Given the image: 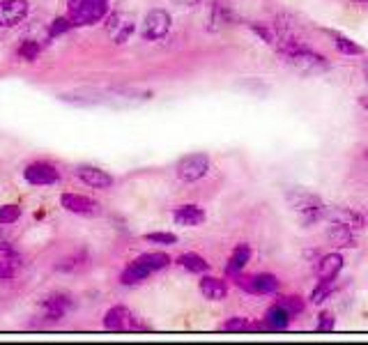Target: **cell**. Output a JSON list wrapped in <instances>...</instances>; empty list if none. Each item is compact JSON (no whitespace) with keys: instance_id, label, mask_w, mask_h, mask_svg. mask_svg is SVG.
I'll use <instances>...</instances> for the list:
<instances>
[{"instance_id":"obj_1","label":"cell","mask_w":368,"mask_h":345,"mask_svg":"<svg viewBox=\"0 0 368 345\" xmlns=\"http://www.w3.org/2000/svg\"><path fill=\"white\" fill-rule=\"evenodd\" d=\"M276 51L281 55V60L285 65H290L293 69H297L300 74H320L329 67L325 58L320 53H315L313 49L304 46L302 42H297L293 35H285L276 30Z\"/></svg>"},{"instance_id":"obj_2","label":"cell","mask_w":368,"mask_h":345,"mask_svg":"<svg viewBox=\"0 0 368 345\" xmlns=\"http://www.w3.org/2000/svg\"><path fill=\"white\" fill-rule=\"evenodd\" d=\"M67 16L74 28L94 26L109 16V0H69Z\"/></svg>"},{"instance_id":"obj_3","label":"cell","mask_w":368,"mask_h":345,"mask_svg":"<svg viewBox=\"0 0 368 345\" xmlns=\"http://www.w3.org/2000/svg\"><path fill=\"white\" fill-rule=\"evenodd\" d=\"M285 200H288V205L302 217L304 225H313V223L322 221V219H327V207L315 193L295 189V191L285 193Z\"/></svg>"},{"instance_id":"obj_4","label":"cell","mask_w":368,"mask_h":345,"mask_svg":"<svg viewBox=\"0 0 368 345\" xmlns=\"http://www.w3.org/2000/svg\"><path fill=\"white\" fill-rule=\"evenodd\" d=\"M76 299L72 292L67 290H53L47 292L40 299V311H42V325H58L62 322L69 313L74 311Z\"/></svg>"},{"instance_id":"obj_5","label":"cell","mask_w":368,"mask_h":345,"mask_svg":"<svg viewBox=\"0 0 368 345\" xmlns=\"http://www.w3.org/2000/svg\"><path fill=\"white\" fill-rule=\"evenodd\" d=\"M101 325H104L106 331H150L152 329L150 325H145L143 320L131 309H127L124 304L111 306V309L104 313V318H101Z\"/></svg>"},{"instance_id":"obj_6","label":"cell","mask_w":368,"mask_h":345,"mask_svg":"<svg viewBox=\"0 0 368 345\" xmlns=\"http://www.w3.org/2000/svg\"><path fill=\"white\" fill-rule=\"evenodd\" d=\"M23 180L28 182L30 187H55L62 182L60 168L49 159H33L23 166Z\"/></svg>"},{"instance_id":"obj_7","label":"cell","mask_w":368,"mask_h":345,"mask_svg":"<svg viewBox=\"0 0 368 345\" xmlns=\"http://www.w3.org/2000/svg\"><path fill=\"white\" fill-rule=\"evenodd\" d=\"M60 207L65 212H69V215L81 217V219H97L104 215V207H101L99 200H94L79 191L60 193Z\"/></svg>"},{"instance_id":"obj_8","label":"cell","mask_w":368,"mask_h":345,"mask_svg":"<svg viewBox=\"0 0 368 345\" xmlns=\"http://www.w3.org/2000/svg\"><path fill=\"white\" fill-rule=\"evenodd\" d=\"M209 173V156L205 152L184 154L175 164V178L184 184H194Z\"/></svg>"},{"instance_id":"obj_9","label":"cell","mask_w":368,"mask_h":345,"mask_svg":"<svg viewBox=\"0 0 368 345\" xmlns=\"http://www.w3.org/2000/svg\"><path fill=\"white\" fill-rule=\"evenodd\" d=\"M170 26H173V18H170L168 12L161 8H155L143 18L141 37L145 42H159L170 33Z\"/></svg>"},{"instance_id":"obj_10","label":"cell","mask_w":368,"mask_h":345,"mask_svg":"<svg viewBox=\"0 0 368 345\" xmlns=\"http://www.w3.org/2000/svg\"><path fill=\"white\" fill-rule=\"evenodd\" d=\"M74 175L76 180H81L86 187L97 189V191H109L113 189V184H116V180H113V175L109 171H104V168L94 164H79L74 168Z\"/></svg>"},{"instance_id":"obj_11","label":"cell","mask_w":368,"mask_h":345,"mask_svg":"<svg viewBox=\"0 0 368 345\" xmlns=\"http://www.w3.org/2000/svg\"><path fill=\"white\" fill-rule=\"evenodd\" d=\"M30 16V0H0V30L21 26Z\"/></svg>"},{"instance_id":"obj_12","label":"cell","mask_w":368,"mask_h":345,"mask_svg":"<svg viewBox=\"0 0 368 345\" xmlns=\"http://www.w3.org/2000/svg\"><path fill=\"white\" fill-rule=\"evenodd\" d=\"M90 253H88L86 247H79L74 249L72 253L62 256V258H58V262H55V272L60 274H81L83 269L90 267Z\"/></svg>"},{"instance_id":"obj_13","label":"cell","mask_w":368,"mask_h":345,"mask_svg":"<svg viewBox=\"0 0 368 345\" xmlns=\"http://www.w3.org/2000/svg\"><path fill=\"white\" fill-rule=\"evenodd\" d=\"M106 30H109V37L116 44H127L129 37L136 33V23L134 18L124 16L122 12H116V14H111L109 23H106Z\"/></svg>"},{"instance_id":"obj_14","label":"cell","mask_w":368,"mask_h":345,"mask_svg":"<svg viewBox=\"0 0 368 345\" xmlns=\"http://www.w3.org/2000/svg\"><path fill=\"white\" fill-rule=\"evenodd\" d=\"M205 219L207 215L200 205L184 203V205L173 207V221L177 225H184V228H198V225L205 223Z\"/></svg>"},{"instance_id":"obj_15","label":"cell","mask_w":368,"mask_h":345,"mask_svg":"<svg viewBox=\"0 0 368 345\" xmlns=\"http://www.w3.org/2000/svg\"><path fill=\"white\" fill-rule=\"evenodd\" d=\"M198 290L207 302H224V299L228 297V284L224 279H219V276L200 274Z\"/></svg>"},{"instance_id":"obj_16","label":"cell","mask_w":368,"mask_h":345,"mask_svg":"<svg viewBox=\"0 0 368 345\" xmlns=\"http://www.w3.org/2000/svg\"><path fill=\"white\" fill-rule=\"evenodd\" d=\"M150 276H152L150 269L145 267L138 258H134V260H129L122 267V272H120V279L118 281H120V286H124V288H136V286L145 284Z\"/></svg>"},{"instance_id":"obj_17","label":"cell","mask_w":368,"mask_h":345,"mask_svg":"<svg viewBox=\"0 0 368 345\" xmlns=\"http://www.w3.org/2000/svg\"><path fill=\"white\" fill-rule=\"evenodd\" d=\"M293 322V316L288 311L281 309L276 302L265 311V318H263V329H270V331H283L290 327Z\"/></svg>"},{"instance_id":"obj_18","label":"cell","mask_w":368,"mask_h":345,"mask_svg":"<svg viewBox=\"0 0 368 345\" xmlns=\"http://www.w3.org/2000/svg\"><path fill=\"white\" fill-rule=\"evenodd\" d=\"M327 219H332L334 223H343L352 230L366 228V219L350 207H332V210H327Z\"/></svg>"},{"instance_id":"obj_19","label":"cell","mask_w":368,"mask_h":345,"mask_svg":"<svg viewBox=\"0 0 368 345\" xmlns=\"http://www.w3.org/2000/svg\"><path fill=\"white\" fill-rule=\"evenodd\" d=\"M343 256L341 253H327L322 256V258L315 262V274H318V279H327V281H334L339 272L343 269Z\"/></svg>"},{"instance_id":"obj_20","label":"cell","mask_w":368,"mask_h":345,"mask_svg":"<svg viewBox=\"0 0 368 345\" xmlns=\"http://www.w3.org/2000/svg\"><path fill=\"white\" fill-rule=\"evenodd\" d=\"M251 256H253L251 244H246V242L237 244V247L233 249L231 258H228V262H226V274H228V276L239 274V272H242V269L251 262Z\"/></svg>"},{"instance_id":"obj_21","label":"cell","mask_w":368,"mask_h":345,"mask_svg":"<svg viewBox=\"0 0 368 345\" xmlns=\"http://www.w3.org/2000/svg\"><path fill=\"white\" fill-rule=\"evenodd\" d=\"M175 265L189 274H207L209 272V262L202 258L200 253H196V251H187V253L177 256Z\"/></svg>"},{"instance_id":"obj_22","label":"cell","mask_w":368,"mask_h":345,"mask_svg":"<svg viewBox=\"0 0 368 345\" xmlns=\"http://www.w3.org/2000/svg\"><path fill=\"white\" fill-rule=\"evenodd\" d=\"M276 290H278V279L274 274H267V272L251 274L249 294H274Z\"/></svg>"},{"instance_id":"obj_23","label":"cell","mask_w":368,"mask_h":345,"mask_svg":"<svg viewBox=\"0 0 368 345\" xmlns=\"http://www.w3.org/2000/svg\"><path fill=\"white\" fill-rule=\"evenodd\" d=\"M44 51V44L42 40H33V37H25V40L18 42V46H16V58L18 60H23V62H35L37 58L42 55Z\"/></svg>"},{"instance_id":"obj_24","label":"cell","mask_w":368,"mask_h":345,"mask_svg":"<svg viewBox=\"0 0 368 345\" xmlns=\"http://www.w3.org/2000/svg\"><path fill=\"white\" fill-rule=\"evenodd\" d=\"M329 242H332V247L336 249H350L354 247V233L352 228H347L343 223H334L332 228H329Z\"/></svg>"},{"instance_id":"obj_25","label":"cell","mask_w":368,"mask_h":345,"mask_svg":"<svg viewBox=\"0 0 368 345\" xmlns=\"http://www.w3.org/2000/svg\"><path fill=\"white\" fill-rule=\"evenodd\" d=\"M138 260L143 262L145 267L150 269L152 274H157V272H163L166 267H170V256L168 253H163V251H148V253H141L138 256Z\"/></svg>"},{"instance_id":"obj_26","label":"cell","mask_w":368,"mask_h":345,"mask_svg":"<svg viewBox=\"0 0 368 345\" xmlns=\"http://www.w3.org/2000/svg\"><path fill=\"white\" fill-rule=\"evenodd\" d=\"M23 217V207L18 203H5L0 205V225H14Z\"/></svg>"},{"instance_id":"obj_27","label":"cell","mask_w":368,"mask_h":345,"mask_svg":"<svg viewBox=\"0 0 368 345\" xmlns=\"http://www.w3.org/2000/svg\"><path fill=\"white\" fill-rule=\"evenodd\" d=\"M276 304L281 306V309H285L290 313V316H300V313L306 309V302L300 297V294H285V297H278L276 299Z\"/></svg>"},{"instance_id":"obj_28","label":"cell","mask_w":368,"mask_h":345,"mask_svg":"<svg viewBox=\"0 0 368 345\" xmlns=\"http://www.w3.org/2000/svg\"><path fill=\"white\" fill-rule=\"evenodd\" d=\"M221 331H253V322L244 316H233L221 322Z\"/></svg>"},{"instance_id":"obj_29","label":"cell","mask_w":368,"mask_h":345,"mask_svg":"<svg viewBox=\"0 0 368 345\" xmlns=\"http://www.w3.org/2000/svg\"><path fill=\"white\" fill-rule=\"evenodd\" d=\"M334 44H336V51L343 53V55H364V49H361L357 42H352L350 37L336 35L334 37Z\"/></svg>"},{"instance_id":"obj_30","label":"cell","mask_w":368,"mask_h":345,"mask_svg":"<svg viewBox=\"0 0 368 345\" xmlns=\"http://www.w3.org/2000/svg\"><path fill=\"white\" fill-rule=\"evenodd\" d=\"M332 292H334V281L320 279V284L313 288V292H311V304H322V302H327V299L332 297Z\"/></svg>"},{"instance_id":"obj_31","label":"cell","mask_w":368,"mask_h":345,"mask_svg":"<svg viewBox=\"0 0 368 345\" xmlns=\"http://www.w3.org/2000/svg\"><path fill=\"white\" fill-rule=\"evenodd\" d=\"M21 265L23 262H16V260H10L5 258V256H0V281H14Z\"/></svg>"},{"instance_id":"obj_32","label":"cell","mask_w":368,"mask_h":345,"mask_svg":"<svg viewBox=\"0 0 368 345\" xmlns=\"http://www.w3.org/2000/svg\"><path fill=\"white\" fill-rule=\"evenodd\" d=\"M69 30H74V23L69 21V16H58V18H53V21L49 23V28H47V33H49V40L51 37H58V35H65L69 33Z\"/></svg>"},{"instance_id":"obj_33","label":"cell","mask_w":368,"mask_h":345,"mask_svg":"<svg viewBox=\"0 0 368 345\" xmlns=\"http://www.w3.org/2000/svg\"><path fill=\"white\" fill-rule=\"evenodd\" d=\"M145 242H150V244H159V247H173V244H177V235L173 233H148L143 237Z\"/></svg>"},{"instance_id":"obj_34","label":"cell","mask_w":368,"mask_h":345,"mask_svg":"<svg viewBox=\"0 0 368 345\" xmlns=\"http://www.w3.org/2000/svg\"><path fill=\"white\" fill-rule=\"evenodd\" d=\"M251 30L258 33L265 42L272 44V46L276 44V28H270V26H265V23H251Z\"/></svg>"},{"instance_id":"obj_35","label":"cell","mask_w":368,"mask_h":345,"mask_svg":"<svg viewBox=\"0 0 368 345\" xmlns=\"http://www.w3.org/2000/svg\"><path fill=\"white\" fill-rule=\"evenodd\" d=\"M336 327V318L332 311H320L318 313V331H332Z\"/></svg>"},{"instance_id":"obj_36","label":"cell","mask_w":368,"mask_h":345,"mask_svg":"<svg viewBox=\"0 0 368 345\" xmlns=\"http://www.w3.org/2000/svg\"><path fill=\"white\" fill-rule=\"evenodd\" d=\"M0 256H5V258H10V260H16V262L23 260L21 251H18L12 242H0Z\"/></svg>"},{"instance_id":"obj_37","label":"cell","mask_w":368,"mask_h":345,"mask_svg":"<svg viewBox=\"0 0 368 345\" xmlns=\"http://www.w3.org/2000/svg\"><path fill=\"white\" fill-rule=\"evenodd\" d=\"M173 3L182 5V8H196V5H200L202 0H173Z\"/></svg>"},{"instance_id":"obj_38","label":"cell","mask_w":368,"mask_h":345,"mask_svg":"<svg viewBox=\"0 0 368 345\" xmlns=\"http://www.w3.org/2000/svg\"><path fill=\"white\" fill-rule=\"evenodd\" d=\"M359 104L364 106V109L368 111V97H361V99H359Z\"/></svg>"},{"instance_id":"obj_39","label":"cell","mask_w":368,"mask_h":345,"mask_svg":"<svg viewBox=\"0 0 368 345\" xmlns=\"http://www.w3.org/2000/svg\"><path fill=\"white\" fill-rule=\"evenodd\" d=\"M364 77H366V83H368V58L364 60Z\"/></svg>"},{"instance_id":"obj_40","label":"cell","mask_w":368,"mask_h":345,"mask_svg":"<svg viewBox=\"0 0 368 345\" xmlns=\"http://www.w3.org/2000/svg\"><path fill=\"white\" fill-rule=\"evenodd\" d=\"M364 156H366V159H368V150H366V152H364Z\"/></svg>"}]
</instances>
